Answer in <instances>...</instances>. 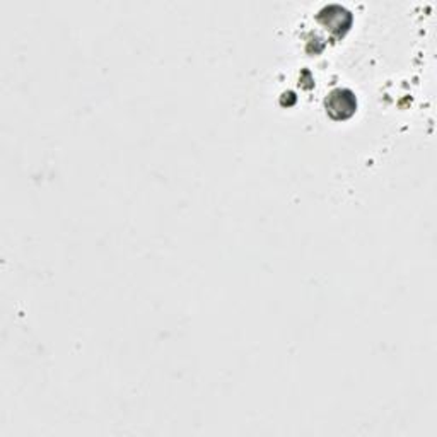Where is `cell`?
Segmentation results:
<instances>
[{"label":"cell","mask_w":437,"mask_h":437,"mask_svg":"<svg viewBox=\"0 0 437 437\" xmlns=\"http://www.w3.org/2000/svg\"><path fill=\"white\" fill-rule=\"evenodd\" d=\"M326 108H328V111L331 113V116H335V118H340V108H343L342 111L347 118V116H350L352 113H354V108H355L354 94L345 89L333 91L330 96H328Z\"/></svg>","instance_id":"1"}]
</instances>
